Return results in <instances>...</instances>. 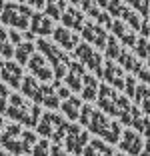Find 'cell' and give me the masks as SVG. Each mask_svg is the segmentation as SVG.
<instances>
[{"label": "cell", "instance_id": "obj_1", "mask_svg": "<svg viewBox=\"0 0 150 156\" xmlns=\"http://www.w3.org/2000/svg\"><path fill=\"white\" fill-rule=\"evenodd\" d=\"M8 100H10V104L6 106V114L10 118H14L20 124H26V126L38 124V120H40V106L38 104H28L18 94L8 96Z\"/></svg>", "mask_w": 150, "mask_h": 156}, {"label": "cell", "instance_id": "obj_2", "mask_svg": "<svg viewBox=\"0 0 150 156\" xmlns=\"http://www.w3.org/2000/svg\"><path fill=\"white\" fill-rule=\"evenodd\" d=\"M30 18L32 12L18 2H4V8L0 12V24L12 26L14 30H24L30 24Z\"/></svg>", "mask_w": 150, "mask_h": 156}, {"label": "cell", "instance_id": "obj_3", "mask_svg": "<svg viewBox=\"0 0 150 156\" xmlns=\"http://www.w3.org/2000/svg\"><path fill=\"white\" fill-rule=\"evenodd\" d=\"M38 132L46 138H52V140L60 142L66 136V132H68V124L64 122L58 114H50L48 112V114L42 116V120H38Z\"/></svg>", "mask_w": 150, "mask_h": 156}, {"label": "cell", "instance_id": "obj_4", "mask_svg": "<svg viewBox=\"0 0 150 156\" xmlns=\"http://www.w3.org/2000/svg\"><path fill=\"white\" fill-rule=\"evenodd\" d=\"M38 48L42 50V54L46 56V58L52 62V66H54V76L56 78H64L66 76V72H68V56L64 54L62 50H58L54 44H50V42L46 40H38Z\"/></svg>", "mask_w": 150, "mask_h": 156}, {"label": "cell", "instance_id": "obj_5", "mask_svg": "<svg viewBox=\"0 0 150 156\" xmlns=\"http://www.w3.org/2000/svg\"><path fill=\"white\" fill-rule=\"evenodd\" d=\"M28 68L34 74V78H38L42 82H48L54 76V70L48 66V62H46V58L42 54H32L30 60H28Z\"/></svg>", "mask_w": 150, "mask_h": 156}, {"label": "cell", "instance_id": "obj_6", "mask_svg": "<svg viewBox=\"0 0 150 156\" xmlns=\"http://www.w3.org/2000/svg\"><path fill=\"white\" fill-rule=\"evenodd\" d=\"M0 78L4 80L6 84H10V86L18 88L20 82H22V66L18 64V62H12V60H6V62H2L0 64Z\"/></svg>", "mask_w": 150, "mask_h": 156}, {"label": "cell", "instance_id": "obj_7", "mask_svg": "<svg viewBox=\"0 0 150 156\" xmlns=\"http://www.w3.org/2000/svg\"><path fill=\"white\" fill-rule=\"evenodd\" d=\"M64 138H66V150L72 152V154H80L88 140V134L84 130H80L78 126H68V132Z\"/></svg>", "mask_w": 150, "mask_h": 156}, {"label": "cell", "instance_id": "obj_8", "mask_svg": "<svg viewBox=\"0 0 150 156\" xmlns=\"http://www.w3.org/2000/svg\"><path fill=\"white\" fill-rule=\"evenodd\" d=\"M30 28L32 34H38V36H46V34H52L54 26H52V20L48 16H42V14H32L30 18Z\"/></svg>", "mask_w": 150, "mask_h": 156}, {"label": "cell", "instance_id": "obj_9", "mask_svg": "<svg viewBox=\"0 0 150 156\" xmlns=\"http://www.w3.org/2000/svg\"><path fill=\"white\" fill-rule=\"evenodd\" d=\"M52 36H54V40L58 42L62 48H66V50H72L74 46H76V42H78L76 34H72L68 28H54V30H52Z\"/></svg>", "mask_w": 150, "mask_h": 156}, {"label": "cell", "instance_id": "obj_10", "mask_svg": "<svg viewBox=\"0 0 150 156\" xmlns=\"http://www.w3.org/2000/svg\"><path fill=\"white\" fill-rule=\"evenodd\" d=\"M76 56L84 62V64H88L90 68H96L100 72V56L96 54V52H92L90 48H88V44H80L76 48Z\"/></svg>", "mask_w": 150, "mask_h": 156}, {"label": "cell", "instance_id": "obj_11", "mask_svg": "<svg viewBox=\"0 0 150 156\" xmlns=\"http://www.w3.org/2000/svg\"><path fill=\"white\" fill-rule=\"evenodd\" d=\"M62 16V22L64 26H68V28H76V30H82V26H84V18H82V14L78 12V10L74 8H64V12L60 14Z\"/></svg>", "mask_w": 150, "mask_h": 156}, {"label": "cell", "instance_id": "obj_12", "mask_svg": "<svg viewBox=\"0 0 150 156\" xmlns=\"http://www.w3.org/2000/svg\"><path fill=\"white\" fill-rule=\"evenodd\" d=\"M82 34H84V36H86L88 40L96 42V44H98L100 48H104V42H106V32H104V30H100L98 26L84 22V26H82Z\"/></svg>", "mask_w": 150, "mask_h": 156}, {"label": "cell", "instance_id": "obj_13", "mask_svg": "<svg viewBox=\"0 0 150 156\" xmlns=\"http://www.w3.org/2000/svg\"><path fill=\"white\" fill-rule=\"evenodd\" d=\"M122 148H124V150H128L130 154H138V152H140V148H142L140 136H138L136 132H132V130H126L124 140H122Z\"/></svg>", "mask_w": 150, "mask_h": 156}, {"label": "cell", "instance_id": "obj_14", "mask_svg": "<svg viewBox=\"0 0 150 156\" xmlns=\"http://www.w3.org/2000/svg\"><path fill=\"white\" fill-rule=\"evenodd\" d=\"M32 54H34V44H32V42H20V44L16 46V50H14V58H16V62H18L20 66L26 64Z\"/></svg>", "mask_w": 150, "mask_h": 156}, {"label": "cell", "instance_id": "obj_15", "mask_svg": "<svg viewBox=\"0 0 150 156\" xmlns=\"http://www.w3.org/2000/svg\"><path fill=\"white\" fill-rule=\"evenodd\" d=\"M88 126H90V130H94V132L104 134V136H106V126H108V120H106V116L100 114V112H92Z\"/></svg>", "mask_w": 150, "mask_h": 156}, {"label": "cell", "instance_id": "obj_16", "mask_svg": "<svg viewBox=\"0 0 150 156\" xmlns=\"http://www.w3.org/2000/svg\"><path fill=\"white\" fill-rule=\"evenodd\" d=\"M78 108H80V98H74V96L68 98V100L62 104V112L72 120L78 118Z\"/></svg>", "mask_w": 150, "mask_h": 156}, {"label": "cell", "instance_id": "obj_17", "mask_svg": "<svg viewBox=\"0 0 150 156\" xmlns=\"http://www.w3.org/2000/svg\"><path fill=\"white\" fill-rule=\"evenodd\" d=\"M20 132H22V128H20L18 124H8V126H4L2 132H0V142H4V140H12V138H18Z\"/></svg>", "mask_w": 150, "mask_h": 156}, {"label": "cell", "instance_id": "obj_18", "mask_svg": "<svg viewBox=\"0 0 150 156\" xmlns=\"http://www.w3.org/2000/svg\"><path fill=\"white\" fill-rule=\"evenodd\" d=\"M84 82H86V88H84V90H82V98H86V100H92V98H94V94H96V86H98V84H96V80L92 76H84Z\"/></svg>", "mask_w": 150, "mask_h": 156}, {"label": "cell", "instance_id": "obj_19", "mask_svg": "<svg viewBox=\"0 0 150 156\" xmlns=\"http://www.w3.org/2000/svg\"><path fill=\"white\" fill-rule=\"evenodd\" d=\"M32 156H50V144L48 140H38L30 150Z\"/></svg>", "mask_w": 150, "mask_h": 156}, {"label": "cell", "instance_id": "obj_20", "mask_svg": "<svg viewBox=\"0 0 150 156\" xmlns=\"http://www.w3.org/2000/svg\"><path fill=\"white\" fill-rule=\"evenodd\" d=\"M116 72H120V70L116 68L112 62H108V64H106V78H108L112 84H116L118 88H122V78H116Z\"/></svg>", "mask_w": 150, "mask_h": 156}, {"label": "cell", "instance_id": "obj_21", "mask_svg": "<svg viewBox=\"0 0 150 156\" xmlns=\"http://www.w3.org/2000/svg\"><path fill=\"white\" fill-rule=\"evenodd\" d=\"M104 150H106V146L96 140V142L88 144V148H84V156H100V154H104Z\"/></svg>", "mask_w": 150, "mask_h": 156}, {"label": "cell", "instance_id": "obj_22", "mask_svg": "<svg viewBox=\"0 0 150 156\" xmlns=\"http://www.w3.org/2000/svg\"><path fill=\"white\" fill-rule=\"evenodd\" d=\"M0 56H4V58H8V60H10V56H14V48L8 42V38H6V40H0Z\"/></svg>", "mask_w": 150, "mask_h": 156}, {"label": "cell", "instance_id": "obj_23", "mask_svg": "<svg viewBox=\"0 0 150 156\" xmlns=\"http://www.w3.org/2000/svg\"><path fill=\"white\" fill-rule=\"evenodd\" d=\"M8 88L0 82V112H6V106H8Z\"/></svg>", "mask_w": 150, "mask_h": 156}, {"label": "cell", "instance_id": "obj_24", "mask_svg": "<svg viewBox=\"0 0 150 156\" xmlns=\"http://www.w3.org/2000/svg\"><path fill=\"white\" fill-rule=\"evenodd\" d=\"M8 42H10V44H16V46H18L20 42H22V34H20L18 30H10V32H8Z\"/></svg>", "mask_w": 150, "mask_h": 156}, {"label": "cell", "instance_id": "obj_25", "mask_svg": "<svg viewBox=\"0 0 150 156\" xmlns=\"http://www.w3.org/2000/svg\"><path fill=\"white\" fill-rule=\"evenodd\" d=\"M90 116H92V110H90V106H84V108H82L80 122H82V124H88V122H90Z\"/></svg>", "mask_w": 150, "mask_h": 156}, {"label": "cell", "instance_id": "obj_26", "mask_svg": "<svg viewBox=\"0 0 150 156\" xmlns=\"http://www.w3.org/2000/svg\"><path fill=\"white\" fill-rule=\"evenodd\" d=\"M50 156H64V152H62V148L56 144V146H50Z\"/></svg>", "mask_w": 150, "mask_h": 156}, {"label": "cell", "instance_id": "obj_27", "mask_svg": "<svg viewBox=\"0 0 150 156\" xmlns=\"http://www.w3.org/2000/svg\"><path fill=\"white\" fill-rule=\"evenodd\" d=\"M32 6H36V8H44V4H46V0H28Z\"/></svg>", "mask_w": 150, "mask_h": 156}, {"label": "cell", "instance_id": "obj_28", "mask_svg": "<svg viewBox=\"0 0 150 156\" xmlns=\"http://www.w3.org/2000/svg\"><path fill=\"white\" fill-rule=\"evenodd\" d=\"M6 38H8V32H4V28L0 24V40H6Z\"/></svg>", "mask_w": 150, "mask_h": 156}, {"label": "cell", "instance_id": "obj_29", "mask_svg": "<svg viewBox=\"0 0 150 156\" xmlns=\"http://www.w3.org/2000/svg\"><path fill=\"white\" fill-rule=\"evenodd\" d=\"M102 156H112V152H110L108 148H106V150H104V154H102Z\"/></svg>", "mask_w": 150, "mask_h": 156}, {"label": "cell", "instance_id": "obj_30", "mask_svg": "<svg viewBox=\"0 0 150 156\" xmlns=\"http://www.w3.org/2000/svg\"><path fill=\"white\" fill-rule=\"evenodd\" d=\"M2 128H4V122H2V116H0V132H2Z\"/></svg>", "mask_w": 150, "mask_h": 156}, {"label": "cell", "instance_id": "obj_31", "mask_svg": "<svg viewBox=\"0 0 150 156\" xmlns=\"http://www.w3.org/2000/svg\"><path fill=\"white\" fill-rule=\"evenodd\" d=\"M2 8H4V0H0V12H2Z\"/></svg>", "mask_w": 150, "mask_h": 156}, {"label": "cell", "instance_id": "obj_32", "mask_svg": "<svg viewBox=\"0 0 150 156\" xmlns=\"http://www.w3.org/2000/svg\"><path fill=\"white\" fill-rule=\"evenodd\" d=\"M0 156H8V154H6V152H4V150H0Z\"/></svg>", "mask_w": 150, "mask_h": 156}, {"label": "cell", "instance_id": "obj_33", "mask_svg": "<svg viewBox=\"0 0 150 156\" xmlns=\"http://www.w3.org/2000/svg\"><path fill=\"white\" fill-rule=\"evenodd\" d=\"M10 2H24V0H10Z\"/></svg>", "mask_w": 150, "mask_h": 156}, {"label": "cell", "instance_id": "obj_34", "mask_svg": "<svg viewBox=\"0 0 150 156\" xmlns=\"http://www.w3.org/2000/svg\"><path fill=\"white\" fill-rule=\"evenodd\" d=\"M118 156H122V154H118Z\"/></svg>", "mask_w": 150, "mask_h": 156}, {"label": "cell", "instance_id": "obj_35", "mask_svg": "<svg viewBox=\"0 0 150 156\" xmlns=\"http://www.w3.org/2000/svg\"><path fill=\"white\" fill-rule=\"evenodd\" d=\"M0 64H2V62H0Z\"/></svg>", "mask_w": 150, "mask_h": 156}]
</instances>
